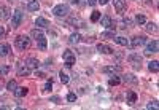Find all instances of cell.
<instances>
[{
    "label": "cell",
    "mask_w": 159,
    "mask_h": 110,
    "mask_svg": "<svg viewBox=\"0 0 159 110\" xmlns=\"http://www.w3.org/2000/svg\"><path fill=\"white\" fill-rule=\"evenodd\" d=\"M14 43H16V47L19 48L21 51H24V50H27L30 47V39L27 35H19V37H16Z\"/></svg>",
    "instance_id": "cell-1"
},
{
    "label": "cell",
    "mask_w": 159,
    "mask_h": 110,
    "mask_svg": "<svg viewBox=\"0 0 159 110\" xmlns=\"http://www.w3.org/2000/svg\"><path fill=\"white\" fill-rule=\"evenodd\" d=\"M62 58H64V62H65V67L72 69L73 64H75V54H73V51L72 50H65L64 54H62Z\"/></svg>",
    "instance_id": "cell-2"
},
{
    "label": "cell",
    "mask_w": 159,
    "mask_h": 110,
    "mask_svg": "<svg viewBox=\"0 0 159 110\" xmlns=\"http://www.w3.org/2000/svg\"><path fill=\"white\" fill-rule=\"evenodd\" d=\"M69 11H70V8H69V5H58V6H54L53 8V14L54 16H58V18H62V16H67L69 14Z\"/></svg>",
    "instance_id": "cell-3"
},
{
    "label": "cell",
    "mask_w": 159,
    "mask_h": 110,
    "mask_svg": "<svg viewBox=\"0 0 159 110\" xmlns=\"http://www.w3.org/2000/svg\"><path fill=\"white\" fill-rule=\"evenodd\" d=\"M99 21H100L102 27H105L107 31H116V27H115V22H113V19H111L110 16H102Z\"/></svg>",
    "instance_id": "cell-4"
},
{
    "label": "cell",
    "mask_w": 159,
    "mask_h": 110,
    "mask_svg": "<svg viewBox=\"0 0 159 110\" xmlns=\"http://www.w3.org/2000/svg\"><path fill=\"white\" fill-rule=\"evenodd\" d=\"M22 22V11L21 10H18L13 13V18H11V27L13 29H16V27H19Z\"/></svg>",
    "instance_id": "cell-5"
},
{
    "label": "cell",
    "mask_w": 159,
    "mask_h": 110,
    "mask_svg": "<svg viewBox=\"0 0 159 110\" xmlns=\"http://www.w3.org/2000/svg\"><path fill=\"white\" fill-rule=\"evenodd\" d=\"M127 61L132 64L134 69H140V64H142V56H140V54H137V53H132V54L127 58Z\"/></svg>",
    "instance_id": "cell-6"
},
{
    "label": "cell",
    "mask_w": 159,
    "mask_h": 110,
    "mask_svg": "<svg viewBox=\"0 0 159 110\" xmlns=\"http://www.w3.org/2000/svg\"><path fill=\"white\" fill-rule=\"evenodd\" d=\"M30 72L32 70L29 69V66H27L26 62H19V64H18V75H19V77H27Z\"/></svg>",
    "instance_id": "cell-7"
},
{
    "label": "cell",
    "mask_w": 159,
    "mask_h": 110,
    "mask_svg": "<svg viewBox=\"0 0 159 110\" xmlns=\"http://www.w3.org/2000/svg\"><path fill=\"white\" fill-rule=\"evenodd\" d=\"M145 43H146V39L143 35H137V37L132 39V42H129V45L132 48H138V47H142V45H145Z\"/></svg>",
    "instance_id": "cell-8"
},
{
    "label": "cell",
    "mask_w": 159,
    "mask_h": 110,
    "mask_svg": "<svg viewBox=\"0 0 159 110\" xmlns=\"http://www.w3.org/2000/svg\"><path fill=\"white\" fill-rule=\"evenodd\" d=\"M113 5H115V10L118 13L126 11V8H127V2H126V0H113Z\"/></svg>",
    "instance_id": "cell-9"
},
{
    "label": "cell",
    "mask_w": 159,
    "mask_h": 110,
    "mask_svg": "<svg viewBox=\"0 0 159 110\" xmlns=\"http://www.w3.org/2000/svg\"><path fill=\"white\" fill-rule=\"evenodd\" d=\"M97 51L99 53H104V54H115L113 48H111L110 45H105V43H99L97 45Z\"/></svg>",
    "instance_id": "cell-10"
},
{
    "label": "cell",
    "mask_w": 159,
    "mask_h": 110,
    "mask_svg": "<svg viewBox=\"0 0 159 110\" xmlns=\"http://www.w3.org/2000/svg\"><path fill=\"white\" fill-rule=\"evenodd\" d=\"M153 53H157V40H151V42L148 43L146 50H145L146 56H149V54H153Z\"/></svg>",
    "instance_id": "cell-11"
},
{
    "label": "cell",
    "mask_w": 159,
    "mask_h": 110,
    "mask_svg": "<svg viewBox=\"0 0 159 110\" xmlns=\"http://www.w3.org/2000/svg\"><path fill=\"white\" fill-rule=\"evenodd\" d=\"M35 26L40 27V29H48L51 24H50L48 19H45V18H37V19H35Z\"/></svg>",
    "instance_id": "cell-12"
},
{
    "label": "cell",
    "mask_w": 159,
    "mask_h": 110,
    "mask_svg": "<svg viewBox=\"0 0 159 110\" xmlns=\"http://www.w3.org/2000/svg\"><path fill=\"white\" fill-rule=\"evenodd\" d=\"M10 14H11V10L8 6H2V8H0V19H2V21L10 19Z\"/></svg>",
    "instance_id": "cell-13"
},
{
    "label": "cell",
    "mask_w": 159,
    "mask_h": 110,
    "mask_svg": "<svg viewBox=\"0 0 159 110\" xmlns=\"http://www.w3.org/2000/svg\"><path fill=\"white\" fill-rule=\"evenodd\" d=\"M26 64L29 66V69H30V70H35V69H38V67H40V61H38V59H35V58H29V59L26 61Z\"/></svg>",
    "instance_id": "cell-14"
},
{
    "label": "cell",
    "mask_w": 159,
    "mask_h": 110,
    "mask_svg": "<svg viewBox=\"0 0 159 110\" xmlns=\"http://www.w3.org/2000/svg\"><path fill=\"white\" fill-rule=\"evenodd\" d=\"M37 43H38V48H40L42 51H45L46 47H48V43H46V37H45V35H40L38 39H37Z\"/></svg>",
    "instance_id": "cell-15"
},
{
    "label": "cell",
    "mask_w": 159,
    "mask_h": 110,
    "mask_svg": "<svg viewBox=\"0 0 159 110\" xmlns=\"http://www.w3.org/2000/svg\"><path fill=\"white\" fill-rule=\"evenodd\" d=\"M121 81H124V83H130V85H137V78L132 75V73H127V75H124Z\"/></svg>",
    "instance_id": "cell-16"
},
{
    "label": "cell",
    "mask_w": 159,
    "mask_h": 110,
    "mask_svg": "<svg viewBox=\"0 0 159 110\" xmlns=\"http://www.w3.org/2000/svg\"><path fill=\"white\" fill-rule=\"evenodd\" d=\"M13 93H14V96H16V97H24L27 93H29V89L24 88V86H21V88H16V89L13 91Z\"/></svg>",
    "instance_id": "cell-17"
},
{
    "label": "cell",
    "mask_w": 159,
    "mask_h": 110,
    "mask_svg": "<svg viewBox=\"0 0 159 110\" xmlns=\"http://www.w3.org/2000/svg\"><path fill=\"white\" fill-rule=\"evenodd\" d=\"M27 8H29V11H38L40 2H38V0H30L29 5H27Z\"/></svg>",
    "instance_id": "cell-18"
},
{
    "label": "cell",
    "mask_w": 159,
    "mask_h": 110,
    "mask_svg": "<svg viewBox=\"0 0 159 110\" xmlns=\"http://www.w3.org/2000/svg\"><path fill=\"white\" fill-rule=\"evenodd\" d=\"M10 54V45L2 43L0 45V56H8Z\"/></svg>",
    "instance_id": "cell-19"
},
{
    "label": "cell",
    "mask_w": 159,
    "mask_h": 110,
    "mask_svg": "<svg viewBox=\"0 0 159 110\" xmlns=\"http://www.w3.org/2000/svg\"><path fill=\"white\" fill-rule=\"evenodd\" d=\"M135 100H137V94L134 93V91H129L127 93V104L132 105V104H135Z\"/></svg>",
    "instance_id": "cell-20"
},
{
    "label": "cell",
    "mask_w": 159,
    "mask_h": 110,
    "mask_svg": "<svg viewBox=\"0 0 159 110\" xmlns=\"http://www.w3.org/2000/svg\"><path fill=\"white\" fill-rule=\"evenodd\" d=\"M80 40H81V35H80V34H72V35L69 37V42H70L72 45L80 43Z\"/></svg>",
    "instance_id": "cell-21"
},
{
    "label": "cell",
    "mask_w": 159,
    "mask_h": 110,
    "mask_svg": "<svg viewBox=\"0 0 159 110\" xmlns=\"http://www.w3.org/2000/svg\"><path fill=\"white\" fill-rule=\"evenodd\" d=\"M119 83H121V78H119L118 75H111L110 80H108V85H110V86H116V85H119Z\"/></svg>",
    "instance_id": "cell-22"
},
{
    "label": "cell",
    "mask_w": 159,
    "mask_h": 110,
    "mask_svg": "<svg viewBox=\"0 0 159 110\" xmlns=\"http://www.w3.org/2000/svg\"><path fill=\"white\" fill-rule=\"evenodd\" d=\"M119 70H121V66H108V67L104 69L105 73H116V72H119Z\"/></svg>",
    "instance_id": "cell-23"
},
{
    "label": "cell",
    "mask_w": 159,
    "mask_h": 110,
    "mask_svg": "<svg viewBox=\"0 0 159 110\" xmlns=\"http://www.w3.org/2000/svg\"><path fill=\"white\" fill-rule=\"evenodd\" d=\"M146 32L149 34H157V26L154 22H148L146 24Z\"/></svg>",
    "instance_id": "cell-24"
},
{
    "label": "cell",
    "mask_w": 159,
    "mask_h": 110,
    "mask_svg": "<svg viewBox=\"0 0 159 110\" xmlns=\"http://www.w3.org/2000/svg\"><path fill=\"white\" fill-rule=\"evenodd\" d=\"M115 43L121 45V47H127V45H129L127 39H124V37H115Z\"/></svg>",
    "instance_id": "cell-25"
},
{
    "label": "cell",
    "mask_w": 159,
    "mask_h": 110,
    "mask_svg": "<svg viewBox=\"0 0 159 110\" xmlns=\"http://www.w3.org/2000/svg\"><path fill=\"white\" fill-rule=\"evenodd\" d=\"M148 66H149L148 69H149V70H151V72H154V73H157V70H159V62H157V61H151V62H149V64H148Z\"/></svg>",
    "instance_id": "cell-26"
},
{
    "label": "cell",
    "mask_w": 159,
    "mask_h": 110,
    "mask_svg": "<svg viewBox=\"0 0 159 110\" xmlns=\"http://www.w3.org/2000/svg\"><path fill=\"white\" fill-rule=\"evenodd\" d=\"M70 24L72 26H80V27H85V22H83L80 18H72L70 19Z\"/></svg>",
    "instance_id": "cell-27"
},
{
    "label": "cell",
    "mask_w": 159,
    "mask_h": 110,
    "mask_svg": "<svg viewBox=\"0 0 159 110\" xmlns=\"http://www.w3.org/2000/svg\"><path fill=\"white\" fill-rule=\"evenodd\" d=\"M59 77H61V81H62V83H64V85H67V83H69V81H70V78H69V75H67V73H65L64 70H61V73H59Z\"/></svg>",
    "instance_id": "cell-28"
},
{
    "label": "cell",
    "mask_w": 159,
    "mask_h": 110,
    "mask_svg": "<svg viewBox=\"0 0 159 110\" xmlns=\"http://www.w3.org/2000/svg\"><path fill=\"white\" fill-rule=\"evenodd\" d=\"M51 89H53V80H48L43 86V93H50Z\"/></svg>",
    "instance_id": "cell-29"
},
{
    "label": "cell",
    "mask_w": 159,
    "mask_h": 110,
    "mask_svg": "<svg viewBox=\"0 0 159 110\" xmlns=\"http://www.w3.org/2000/svg\"><path fill=\"white\" fill-rule=\"evenodd\" d=\"M102 39H115V31H107V32H102Z\"/></svg>",
    "instance_id": "cell-30"
},
{
    "label": "cell",
    "mask_w": 159,
    "mask_h": 110,
    "mask_svg": "<svg viewBox=\"0 0 159 110\" xmlns=\"http://www.w3.org/2000/svg\"><path fill=\"white\" fill-rule=\"evenodd\" d=\"M16 88H18V83H16L14 80H10V81H8V85H6V89H8V91H14Z\"/></svg>",
    "instance_id": "cell-31"
},
{
    "label": "cell",
    "mask_w": 159,
    "mask_h": 110,
    "mask_svg": "<svg viewBox=\"0 0 159 110\" xmlns=\"http://www.w3.org/2000/svg\"><path fill=\"white\" fill-rule=\"evenodd\" d=\"M99 19H100V13L97 10H94V11H92V14H91V21L92 22H97Z\"/></svg>",
    "instance_id": "cell-32"
},
{
    "label": "cell",
    "mask_w": 159,
    "mask_h": 110,
    "mask_svg": "<svg viewBox=\"0 0 159 110\" xmlns=\"http://www.w3.org/2000/svg\"><path fill=\"white\" fill-rule=\"evenodd\" d=\"M135 21H137V24H145L146 22V18H145V14H137L135 16Z\"/></svg>",
    "instance_id": "cell-33"
},
{
    "label": "cell",
    "mask_w": 159,
    "mask_h": 110,
    "mask_svg": "<svg viewBox=\"0 0 159 110\" xmlns=\"http://www.w3.org/2000/svg\"><path fill=\"white\" fill-rule=\"evenodd\" d=\"M40 35H43V32H42V31H38V29H34V31H32V37H34L35 40L38 39Z\"/></svg>",
    "instance_id": "cell-34"
},
{
    "label": "cell",
    "mask_w": 159,
    "mask_h": 110,
    "mask_svg": "<svg viewBox=\"0 0 159 110\" xmlns=\"http://www.w3.org/2000/svg\"><path fill=\"white\" fill-rule=\"evenodd\" d=\"M67 100H69V102H75V100H77V94H75V93H69L67 94Z\"/></svg>",
    "instance_id": "cell-35"
},
{
    "label": "cell",
    "mask_w": 159,
    "mask_h": 110,
    "mask_svg": "<svg viewBox=\"0 0 159 110\" xmlns=\"http://www.w3.org/2000/svg\"><path fill=\"white\" fill-rule=\"evenodd\" d=\"M157 107H159V105H157L156 100H154V102H148V104H146V108H154V110H156Z\"/></svg>",
    "instance_id": "cell-36"
},
{
    "label": "cell",
    "mask_w": 159,
    "mask_h": 110,
    "mask_svg": "<svg viewBox=\"0 0 159 110\" xmlns=\"http://www.w3.org/2000/svg\"><path fill=\"white\" fill-rule=\"evenodd\" d=\"M8 70H10V67H8V66L0 67V75H5V73H8Z\"/></svg>",
    "instance_id": "cell-37"
},
{
    "label": "cell",
    "mask_w": 159,
    "mask_h": 110,
    "mask_svg": "<svg viewBox=\"0 0 159 110\" xmlns=\"http://www.w3.org/2000/svg\"><path fill=\"white\" fill-rule=\"evenodd\" d=\"M51 102H54V104H59V102H61V97H58V96L51 97Z\"/></svg>",
    "instance_id": "cell-38"
},
{
    "label": "cell",
    "mask_w": 159,
    "mask_h": 110,
    "mask_svg": "<svg viewBox=\"0 0 159 110\" xmlns=\"http://www.w3.org/2000/svg\"><path fill=\"white\" fill-rule=\"evenodd\" d=\"M97 3H100V5H107L108 0H97Z\"/></svg>",
    "instance_id": "cell-39"
},
{
    "label": "cell",
    "mask_w": 159,
    "mask_h": 110,
    "mask_svg": "<svg viewBox=\"0 0 159 110\" xmlns=\"http://www.w3.org/2000/svg\"><path fill=\"white\" fill-rule=\"evenodd\" d=\"M88 3L92 6V5H96V3H97V0H88Z\"/></svg>",
    "instance_id": "cell-40"
},
{
    "label": "cell",
    "mask_w": 159,
    "mask_h": 110,
    "mask_svg": "<svg viewBox=\"0 0 159 110\" xmlns=\"http://www.w3.org/2000/svg\"><path fill=\"white\" fill-rule=\"evenodd\" d=\"M37 77H45V73H43V72H38V70H37Z\"/></svg>",
    "instance_id": "cell-41"
},
{
    "label": "cell",
    "mask_w": 159,
    "mask_h": 110,
    "mask_svg": "<svg viewBox=\"0 0 159 110\" xmlns=\"http://www.w3.org/2000/svg\"><path fill=\"white\" fill-rule=\"evenodd\" d=\"M3 34H5V32H3V27H0V39L3 37Z\"/></svg>",
    "instance_id": "cell-42"
},
{
    "label": "cell",
    "mask_w": 159,
    "mask_h": 110,
    "mask_svg": "<svg viewBox=\"0 0 159 110\" xmlns=\"http://www.w3.org/2000/svg\"><path fill=\"white\" fill-rule=\"evenodd\" d=\"M80 2H81V0H73L72 3H73V5H80Z\"/></svg>",
    "instance_id": "cell-43"
},
{
    "label": "cell",
    "mask_w": 159,
    "mask_h": 110,
    "mask_svg": "<svg viewBox=\"0 0 159 110\" xmlns=\"http://www.w3.org/2000/svg\"><path fill=\"white\" fill-rule=\"evenodd\" d=\"M153 2V0H145V3H151Z\"/></svg>",
    "instance_id": "cell-44"
}]
</instances>
